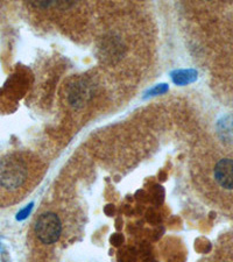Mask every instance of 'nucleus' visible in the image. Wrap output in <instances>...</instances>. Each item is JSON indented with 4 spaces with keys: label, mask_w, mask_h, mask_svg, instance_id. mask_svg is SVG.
<instances>
[{
    "label": "nucleus",
    "mask_w": 233,
    "mask_h": 262,
    "mask_svg": "<svg viewBox=\"0 0 233 262\" xmlns=\"http://www.w3.org/2000/svg\"><path fill=\"white\" fill-rule=\"evenodd\" d=\"M41 167L33 156L25 153H10L0 159V191L20 196L40 180Z\"/></svg>",
    "instance_id": "obj_1"
},
{
    "label": "nucleus",
    "mask_w": 233,
    "mask_h": 262,
    "mask_svg": "<svg viewBox=\"0 0 233 262\" xmlns=\"http://www.w3.org/2000/svg\"><path fill=\"white\" fill-rule=\"evenodd\" d=\"M213 179L220 188L233 190V159H220L213 168Z\"/></svg>",
    "instance_id": "obj_3"
},
{
    "label": "nucleus",
    "mask_w": 233,
    "mask_h": 262,
    "mask_svg": "<svg viewBox=\"0 0 233 262\" xmlns=\"http://www.w3.org/2000/svg\"><path fill=\"white\" fill-rule=\"evenodd\" d=\"M32 206H33V204H29V205L26 206L25 209H22L20 212L18 213V215H17L18 221H24L25 218H27L28 214L30 213V211H32Z\"/></svg>",
    "instance_id": "obj_5"
},
{
    "label": "nucleus",
    "mask_w": 233,
    "mask_h": 262,
    "mask_svg": "<svg viewBox=\"0 0 233 262\" xmlns=\"http://www.w3.org/2000/svg\"><path fill=\"white\" fill-rule=\"evenodd\" d=\"M62 230V221L59 214L53 211H47L40 214L34 225L36 238L39 239L41 244L44 245H53L59 241Z\"/></svg>",
    "instance_id": "obj_2"
},
{
    "label": "nucleus",
    "mask_w": 233,
    "mask_h": 262,
    "mask_svg": "<svg viewBox=\"0 0 233 262\" xmlns=\"http://www.w3.org/2000/svg\"><path fill=\"white\" fill-rule=\"evenodd\" d=\"M192 74H193L192 71H179V72H176L175 76H173V79L177 84H185L193 80V77L190 76Z\"/></svg>",
    "instance_id": "obj_4"
}]
</instances>
